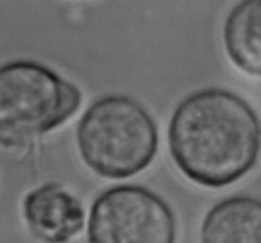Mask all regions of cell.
Instances as JSON below:
<instances>
[{
  "mask_svg": "<svg viewBox=\"0 0 261 243\" xmlns=\"http://www.w3.org/2000/svg\"><path fill=\"white\" fill-rule=\"evenodd\" d=\"M81 103V89L48 66L32 60L4 64L0 66V144H30L65 124Z\"/></svg>",
  "mask_w": 261,
  "mask_h": 243,
  "instance_id": "cell-3",
  "label": "cell"
},
{
  "mask_svg": "<svg viewBox=\"0 0 261 243\" xmlns=\"http://www.w3.org/2000/svg\"><path fill=\"white\" fill-rule=\"evenodd\" d=\"M87 239L88 243H175V214L165 199L144 186H114L94 199Z\"/></svg>",
  "mask_w": 261,
  "mask_h": 243,
  "instance_id": "cell-4",
  "label": "cell"
},
{
  "mask_svg": "<svg viewBox=\"0 0 261 243\" xmlns=\"http://www.w3.org/2000/svg\"><path fill=\"white\" fill-rule=\"evenodd\" d=\"M23 217L28 229L42 243H69L84 228L82 203L63 185L46 182L25 195Z\"/></svg>",
  "mask_w": 261,
  "mask_h": 243,
  "instance_id": "cell-5",
  "label": "cell"
},
{
  "mask_svg": "<svg viewBox=\"0 0 261 243\" xmlns=\"http://www.w3.org/2000/svg\"><path fill=\"white\" fill-rule=\"evenodd\" d=\"M168 148L184 176L204 187H226L259 160L261 121L234 92L206 88L189 94L173 111Z\"/></svg>",
  "mask_w": 261,
  "mask_h": 243,
  "instance_id": "cell-1",
  "label": "cell"
},
{
  "mask_svg": "<svg viewBox=\"0 0 261 243\" xmlns=\"http://www.w3.org/2000/svg\"><path fill=\"white\" fill-rule=\"evenodd\" d=\"M201 243H261V200L237 195L217 203L204 217Z\"/></svg>",
  "mask_w": 261,
  "mask_h": 243,
  "instance_id": "cell-6",
  "label": "cell"
},
{
  "mask_svg": "<svg viewBox=\"0 0 261 243\" xmlns=\"http://www.w3.org/2000/svg\"><path fill=\"white\" fill-rule=\"evenodd\" d=\"M223 43L234 66L261 78V0H245L232 8L224 22Z\"/></svg>",
  "mask_w": 261,
  "mask_h": 243,
  "instance_id": "cell-7",
  "label": "cell"
},
{
  "mask_svg": "<svg viewBox=\"0 0 261 243\" xmlns=\"http://www.w3.org/2000/svg\"><path fill=\"white\" fill-rule=\"evenodd\" d=\"M158 127L143 104L129 96L96 99L76 127L79 154L96 175L125 180L150 166L158 150Z\"/></svg>",
  "mask_w": 261,
  "mask_h": 243,
  "instance_id": "cell-2",
  "label": "cell"
}]
</instances>
